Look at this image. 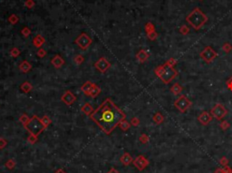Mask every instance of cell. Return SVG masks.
<instances>
[{
    "instance_id": "cell-5",
    "label": "cell",
    "mask_w": 232,
    "mask_h": 173,
    "mask_svg": "<svg viewBox=\"0 0 232 173\" xmlns=\"http://www.w3.org/2000/svg\"><path fill=\"white\" fill-rule=\"evenodd\" d=\"M191 105H192V103L185 95L180 96L174 102V106L181 113H185Z\"/></svg>"
},
{
    "instance_id": "cell-11",
    "label": "cell",
    "mask_w": 232,
    "mask_h": 173,
    "mask_svg": "<svg viewBox=\"0 0 232 173\" xmlns=\"http://www.w3.org/2000/svg\"><path fill=\"white\" fill-rule=\"evenodd\" d=\"M181 91H182V87L180 84H174L171 87V94H179L181 93Z\"/></svg>"
},
{
    "instance_id": "cell-12",
    "label": "cell",
    "mask_w": 232,
    "mask_h": 173,
    "mask_svg": "<svg viewBox=\"0 0 232 173\" xmlns=\"http://www.w3.org/2000/svg\"><path fill=\"white\" fill-rule=\"evenodd\" d=\"M153 121L157 123V124H161L163 121H164V117L161 113H157L154 116H153Z\"/></svg>"
},
{
    "instance_id": "cell-2",
    "label": "cell",
    "mask_w": 232,
    "mask_h": 173,
    "mask_svg": "<svg viewBox=\"0 0 232 173\" xmlns=\"http://www.w3.org/2000/svg\"><path fill=\"white\" fill-rule=\"evenodd\" d=\"M186 21L195 30H200L208 21V16L199 7H196L187 15Z\"/></svg>"
},
{
    "instance_id": "cell-30",
    "label": "cell",
    "mask_w": 232,
    "mask_h": 173,
    "mask_svg": "<svg viewBox=\"0 0 232 173\" xmlns=\"http://www.w3.org/2000/svg\"><path fill=\"white\" fill-rule=\"evenodd\" d=\"M200 1H202V0H200Z\"/></svg>"
},
{
    "instance_id": "cell-3",
    "label": "cell",
    "mask_w": 232,
    "mask_h": 173,
    "mask_svg": "<svg viewBox=\"0 0 232 173\" xmlns=\"http://www.w3.org/2000/svg\"><path fill=\"white\" fill-rule=\"evenodd\" d=\"M155 74L164 84H168L178 75V72L174 69L173 66H171L166 63L165 65L155 69Z\"/></svg>"
},
{
    "instance_id": "cell-20",
    "label": "cell",
    "mask_w": 232,
    "mask_h": 173,
    "mask_svg": "<svg viewBox=\"0 0 232 173\" xmlns=\"http://www.w3.org/2000/svg\"><path fill=\"white\" fill-rule=\"evenodd\" d=\"M157 33L155 32V31H153V32H151V33H149L148 34V36H149V38L151 39V40H155L156 39V37H157Z\"/></svg>"
},
{
    "instance_id": "cell-25",
    "label": "cell",
    "mask_w": 232,
    "mask_h": 173,
    "mask_svg": "<svg viewBox=\"0 0 232 173\" xmlns=\"http://www.w3.org/2000/svg\"><path fill=\"white\" fill-rule=\"evenodd\" d=\"M214 173H225V170H224V168H218Z\"/></svg>"
},
{
    "instance_id": "cell-6",
    "label": "cell",
    "mask_w": 232,
    "mask_h": 173,
    "mask_svg": "<svg viewBox=\"0 0 232 173\" xmlns=\"http://www.w3.org/2000/svg\"><path fill=\"white\" fill-rule=\"evenodd\" d=\"M210 114L212 115V117H214L215 119L221 120L228 114V110L225 108V106L222 105L221 103H217L211 109Z\"/></svg>"
},
{
    "instance_id": "cell-7",
    "label": "cell",
    "mask_w": 232,
    "mask_h": 173,
    "mask_svg": "<svg viewBox=\"0 0 232 173\" xmlns=\"http://www.w3.org/2000/svg\"><path fill=\"white\" fill-rule=\"evenodd\" d=\"M200 56V58L205 61L207 63H210L213 60H214L218 56V53L212 47L206 46L205 48L203 49V51H201Z\"/></svg>"
},
{
    "instance_id": "cell-8",
    "label": "cell",
    "mask_w": 232,
    "mask_h": 173,
    "mask_svg": "<svg viewBox=\"0 0 232 173\" xmlns=\"http://www.w3.org/2000/svg\"><path fill=\"white\" fill-rule=\"evenodd\" d=\"M134 165L135 167L139 169V170H142L144 169L148 165H149V160H148L145 157L143 156H139L136 158V160H134Z\"/></svg>"
},
{
    "instance_id": "cell-23",
    "label": "cell",
    "mask_w": 232,
    "mask_h": 173,
    "mask_svg": "<svg viewBox=\"0 0 232 173\" xmlns=\"http://www.w3.org/2000/svg\"><path fill=\"white\" fill-rule=\"evenodd\" d=\"M176 63H177V61H176L174 58H171V59H170L168 62H167V63H168V65H170L171 66L175 65H176Z\"/></svg>"
},
{
    "instance_id": "cell-24",
    "label": "cell",
    "mask_w": 232,
    "mask_h": 173,
    "mask_svg": "<svg viewBox=\"0 0 232 173\" xmlns=\"http://www.w3.org/2000/svg\"><path fill=\"white\" fill-rule=\"evenodd\" d=\"M224 168V170H225V173H232V169L228 166H226V167H223Z\"/></svg>"
},
{
    "instance_id": "cell-21",
    "label": "cell",
    "mask_w": 232,
    "mask_h": 173,
    "mask_svg": "<svg viewBox=\"0 0 232 173\" xmlns=\"http://www.w3.org/2000/svg\"><path fill=\"white\" fill-rule=\"evenodd\" d=\"M140 140H141V141H142V143H146V142L149 141V138H148V136H147V135H145V134H143V135H142V136H141Z\"/></svg>"
},
{
    "instance_id": "cell-27",
    "label": "cell",
    "mask_w": 232,
    "mask_h": 173,
    "mask_svg": "<svg viewBox=\"0 0 232 173\" xmlns=\"http://www.w3.org/2000/svg\"><path fill=\"white\" fill-rule=\"evenodd\" d=\"M26 5H27V6H28L30 7V6H32V2H31V1H30V0H29V1H28V2H27V3H26Z\"/></svg>"
},
{
    "instance_id": "cell-4",
    "label": "cell",
    "mask_w": 232,
    "mask_h": 173,
    "mask_svg": "<svg viewBox=\"0 0 232 173\" xmlns=\"http://www.w3.org/2000/svg\"><path fill=\"white\" fill-rule=\"evenodd\" d=\"M25 126L34 136H36L43 131L44 124L38 119L37 117H34L33 119H31Z\"/></svg>"
},
{
    "instance_id": "cell-16",
    "label": "cell",
    "mask_w": 232,
    "mask_h": 173,
    "mask_svg": "<svg viewBox=\"0 0 232 173\" xmlns=\"http://www.w3.org/2000/svg\"><path fill=\"white\" fill-rule=\"evenodd\" d=\"M222 50H223L225 53H229L231 50H232V46L229 43H225L223 44V46H222Z\"/></svg>"
},
{
    "instance_id": "cell-15",
    "label": "cell",
    "mask_w": 232,
    "mask_h": 173,
    "mask_svg": "<svg viewBox=\"0 0 232 173\" xmlns=\"http://www.w3.org/2000/svg\"><path fill=\"white\" fill-rule=\"evenodd\" d=\"M145 30H146L147 34H149V33H151V32L155 31V30H154V25H153L152 23H147V25H145Z\"/></svg>"
},
{
    "instance_id": "cell-14",
    "label": "cell",
    "mask_w": 232,
    "mask_h": 173,
    "mask_svg": "<svg viewBox=\"0 0 232 173\" xmlns=\"http://www.w3.org/2000/svg\"><path fill=\"white\" fill-rule=\"evenodd\" d=\"M137 57H138V59L140 60L141 62H144V61H146L147 58H148V54H147V53H146L145 51L141 50V52L137 54Z\"/></svg>"
},
{
    "instance_id": "cell-28",
    "label": "cell",
    "mask_w": 232,
    "mask_h": 173,
    "mask_svg": "<svg viewBox=\"0 0 232 173\" xmlns=\"http://www.w3.org/2000/svg\"><path fill=\"white\" fill-rule=\"evenodd\" d=\"M109 173H119V172H118V171H116L115 169H112V170H111Z\"/></svg>"
},
{
    "instance_id": "cell-26",
    "label": "cell",
    "mask_w": 232,
    "mask_h": 173,
    "mask_svg": "<svg viewBox=\"0 0 232 173\" xmlns=\"http://www.w3.org/2000/svg\"><path fill=\"white\" fill-rule=\"evenodd\" d=\"M133 124H134V125H138V124H139V121L136 119V118H134V119H133Z\"/></svg>"
},
{
    "instance_id": "cell-10",
    "label": "cell",
    "mask_w": 232,
    "mask_h": 173,
    "mask_svg": "<svg viewBox=\"0 0 232 173\" xmlns=\"http://www.w3.org/2000/svg\"><path fill=\"white\" fill-rule=\"evenodd\" d=\"M76 43L80 45L81 47H83V48H86L88 45L90 44V43H91V39L88 37V35L87 34H81L79 37L77 38V40H76Z\"/></svg>"
},
{
    "instance_id": "cell-18",
    "label": "cell",
    "mask_w": 232,
    "mask_h": 173,
    "mask_svg": "<svg viewBox=\"0 0 232 173\" xmlns=\"http://www.w3.org/2000/svg\"><path fill=\"white\" fill-rule=\"evenodd\" d=\"M180 32L182 34H187L189 32H190V29H189V27L187 25H182L181 26V28H180Z\"/></svg>"
},
{
    "instance_id": "cell-17",
    "label": "cell",
    "mask_w": 232,
    "mask_h": 173,
    "mask_svg": "<svg viewBox=\"0 0 232 173\" xmlns=\"http://www.w3.org/2000/svg\"><path fill=\"white\" fill-rule=\"evenodd\" d=\"M219 164H220L222 167H226V166H228V160L226 157H222V158L219 160Z\"/></svg>"
},
{
    "instance_id": "cell-19",
    "label": "cell",
    "mask_w": 232,
    "mask_h": 173,
    "mask_svg": "<svg viewBox=\"0 0 232 173\" xmlns=\"http://www.w3.org/2000/svg\"><path fill=\"white\" fill-rule=\"evenodd\" d=\"M229 126H230V124L227 122V121H224V122H222L221 123H220V128L223 130V131H226V130H228V128H229Z\"/></svg>"
},
{
    "instance_id": "cell-9",
    "label": "cell",
    "mask_w": 232,
    "mask_h": 173,
    "mask_svg": "<svg viewBox=\"0 0 232 173\" xmlns=\"http://www.w3.org/2000/svg\"><path fill=\"white\" fill-rule=\"evenodd\" d=\"M198 120L202 125H208L212 121V115L208 112H203L199 115Z\"/></svg>"
},
{
    "instance_id": "cell-13",
    "label": "cell",
    "mask_w": 232,
    "mask_h": 173,
    "mask_svg": "<svg viewBox=\"0 0 232 173\" xmlns=\"http://www.w3.org/2000/svg\"><path fill=\"white\" fill-rule=\"evenodd\" d=\"M122 162L123 163V164H125V165H128V164H130V163L132 162V160H133V159H132V157L129 155L128 153H125L124 155L122 157Z\"/></svg>"
},
{
    "instance_id": "cell-1",
    "label": "cell",
    "mask_w": 232,
    "mask_h": 173,
    "mask_svg": "<svg viewBox=\"0 0 232 173\" xmlns=\"http://www.w3.org/2000/svg\"><path fill=\"white\" fill-rule=\"evenodd\" d=\"M91 117L105 133H110L124 119V114L110 100H106Z\"/></svg>"
},
{
    "instance_id": "cell-29",
    "label": "cell",
    "mask_w": 232,
    "mask_h": 173,
    "mask_svg": "<svg viewBox=\"0 0 232 173\" xmlns=\"http://www.w3.org/2000/svg\"><path fill=\"white\" fill-rule=\"evenodd\" d=\"M56 173H64V172H63V170H59V171H57Z\"/></svg>"
},
{
    "instance_id": "cell-22",
    "label": "cell",
    "mask_w": 232,
    "mask_h": 173,
    "mask_svg": "<svg viewBox=\"0 0 232 173\" xmlns=\"http://www.w3.org/2000/svg\"><path fill=\"white\" fill-rule=\"evenodd\" d=\"M227 86H228V90L232 91V76L228 80V82H227Z\"/></svg>"
}]
</instances>
